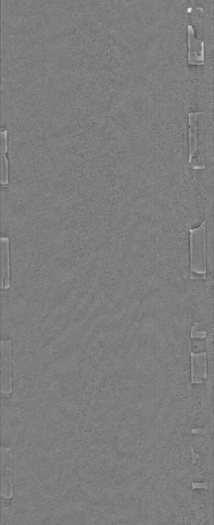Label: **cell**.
<instances>
[{
	"label": "cell",
	"instance_id": "6da1fadb",
	"mask_svg": "<svg viewBox=\"0 0 214 525\" xmlns=\"http://www.w3.org/2000/svg\"><path fill=\"white\" fill-rule=\"evenodd\" d=\"M196 149L189 163L190 167H213V124L205 123L197 117Z\"/></svg>",
	"mask_w": 214,
	"mask_h": 525
},
{
	"label": "cell",
	"instance_id": "7a4b0ae2",
	"mask_svg": "<svg viewBox=\"0 0 214 525\" xmlns=\"http://www.w3.org/2000/svg\"><path fill=\"white\" fill-rule=\"evenodd\" d=\"M11 340H2L1 346V392L9 397L12 392Z\"/></svg>",
	"mask_w": 214,
	"mask_h": 525
},
{
	"label": "cell",
	"instance_id": "277c9868",
	"mask_svg": "<svg viewBox=\"0 0 214 525\" xmlns=\"http://www.w3.org/2000/svg\"><path fill=\"white\" fill-rule=\"evenodd\" d=\"M192 352L194 354H198L205 351V338H193L192 339Z\"/></svg>",
	"mask_w": 214,
	"mask_h": 525
},
{
	"label": "cell",
	"instance_id": "3957f363",
	"mask_svg": "<svg viewBox=\"0 0 214 525\" xmlns=\"http://www.w3.org/2000/svg\"><path fill=\"white\" fill-rule=\"evenodd\" d=\"M1 243V288L7 290L10 287V266L9 239L2 236Z\"/></svg>",
	"mask_w": 214,
	"mask_h": 525
}]
</instances>
